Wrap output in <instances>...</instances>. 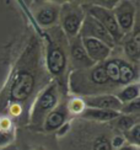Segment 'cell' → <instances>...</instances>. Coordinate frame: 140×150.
Masks as SVG:
<instances>
[{
  "instance_id": "8",
  "label": "cell",
  "mask_w": 140,
  "mask_h": 150,
  "mask_svg": "<svg viewBox=\"0 0 140 150\" xmlns=\"http://www.w3.org/2000/svg\"><path fill=\"white\" fill-rule=\"evenodd\" d=\"M81 43L84 46L85 51L95 64L103 63L107 59H110V55L112 53V48L103 43L102 41L91 38V37H80Z\"/></svg>"
},
{
  "instance_id": "19",
  "label": "cell",
  "mask_w": 140,
  "mask_h": 150,
  "mask_svg": "<svg viewBox=\"0 0 140 150\" xmlns=\"http://www.w3.org/2000/svg\"><path fill=\"white\" fill-rule=\"evenodd\" d=\"M139 116H130V115H119V117L116 120V126L117 128L123 133L128 132L130 128H133L135 124L139 123L138 121Z\"/></svg>"
},
{
  "instance_id": "11",
  "label": "cell",
  "mask_w": 140,
  "mask_h": 150,
  "mask_svg": "<svg viewBox=\"0 0 140 150\" xmlns=\"http://www.w3.org/2000/svg\"><path fill=\"white\" fill-rule=\"evenodd\" d=\"M69 116V108L66 103L58 105L54 110H52L46 116L42 123V129L47 133H52L60 129L65 124Z\"/></svg>"
},
{
  "instance_id": "22",
  "label": "cell",
  "mask_w": 140,
  "mask_h": 150,
  "mask_svg": "<svg viewBox=\"0 0 140 150\" xmlns=\"http://www.w3.org/2000/svg\"><path fill=\"white\" fill-rule=\"evenodd\" d=\"M92 150H113V148H112L111 142L108 140L107 137L102 135V137H98V138H96L93 140Z\"/></svg>"
},
{
  "instance_id": "26",
  "label": "cell",
  "mask_w": 140,
  "mask_h": 150,
  "mask_svg": "<svg viewBox=\"0 0 140 150\" xmlns=\"http://www.w3.org/2000/svg\"><path fill=\"white\" fill-rule=\"evenodd\" d=\"M117 150H139V146H134L132 144H124L123 146H120Z\"/></svg>"
},
{
  "instance_id": "7",
  "label": "cell",
  "mask_w": 140,
  "mask_h": 150,
  "mask_svg": "<svg viewBox=\"0 0 140 150\" xmlns=\"http://www.w3.org/2000/svg\"><path fill=\"white\" fill-rule=\"evenodd\" d=\"M80 37H91V38L102 41L103 43L108 45L111 48L114 47V41L113 38L110 36V33L106 31V28L101 25L96 18H93L92 16L85 14L84 21H82L81 25V30H80Z\"/></svg>"
},
{
  "instance_id": "24",
  "label": "cell",
  "mask_w": 140,
  "mask_h": 150,
  "mask_svg": "<svg viewBox=\"0 0 140 150\" xmlns=\"http://www.w3.org/2000/svg\"><path fill=\"white\" fill-rule=\"evenodd\" d=\"M68 108H69V112H78V113H81V112L85 110V105L82 102V100L76 98V100H73V101L70 102Z\"/></svg>"
},
{
  "instance_id": "20",
  "label": "cell",
  "mask_w": 140,
  "mask_h": 150,
  "mask_svg": "<svg viewBox=\"0 0 140 150\" xmlns=\"http://www.w3.org/2000/svg\"><path fill=\"white\" fill-rule=\"evenodd\" d=\"M123 137L125 142H128V144H132L134 146L140 145V123L135 124L133 128H130L128 132L123 133Z\"/></svg>"
},
{
  "instance_id": "9",
  "label": "cell",
  "mask_w": 140,
  "mask_h": 150,
  "mask_svg": "<svg viewBox=\"0 0 140 150\" xmlns=\"http://www.w3.org/2000/svg\"><path fill=\"white\" fill-rule=\"evenodd\" d=\"M69 58L76 70H87L95 65L93 62L88 58L84 46L81 43L80 36L69 41Z\"/></svg>"
},
{
  "instance_id": "17",
  "label": "cell",
  "mask_w": 140,
  "mask_h": 150,
  "mask_svg": "<svg viewBox=\"0 0 140 150\" xmlns=\"http://www.w3.org/2000/svg\"><path fill=\"white\" fill-rule=\"evenodd\" d=\"M139 95H140V86H139V83L135 81L133 84H129V85H125L122 90L119 92H117L116 97L119 100L120 103H128L133 100H136L139 98Z\"/></svg>"
},
{
  "instance_id": "18",
  "label": "cell",
  "mask_w": 140,
  "mask_h": 150,
  "mask_svg": "<svg viewBox=\"0 0 140 150\" xmlns=\"http://www.w3.org/2000/svg\"><path fill=\"white\" fill-rule=\"evenodd\" d=\"M102 64L108 81L119 85V59H107Z\"/></svg>"
},
{
  "instance_id": "15",
  "label": "cell",
  "mask_w": 140,
  "mask_h": 150,
  "mask_svg": "<svg viewBox=\"0 0 140 150\" xmlns=\"http://www.w3.org/2000/svg\"><path fill=\"white\" fill-rule=\"evenodd\" d=\"M138 79L136 68L127 60L119 59V85H129Z\"/></svg>"
},
{
  "instance_id": "3",
  "label": "cell",
  "mask_w": 140,
  "mask_h": 150,
  "mask_svg": "<svg viewBox=\"0 0 140 150\" xmlns=\"http://www.w3.org/2000/svg\"><path fill=\"white\" fill-rule=\"evenodd\" d=\"M58 101H59V87L55 81H52V83H49L44 87L40 95H38V97L35 100L30 116L31 126L33 127L42 126L46 116L58 106Z\"/></svg>"
},
{
  "instance_id": "1",
  "label": "cell",
  "mask_w": 140,
  "mask_h": 150,
  "mask_svg": "<svg viewBox=\"0 0 140 150\" xmlns=\"http://www.w3.org/2000/svg\"><path fill=\"white\" fill-rule=\"evenodd\" d=\"M37 45L33 43L26 48L12 75L9 102L12 108L21 110V106L31 97L37 81Z\"/></svg>"
},
{
  "instance_id": "12",
  "label": "cell",
  "mask_w": 140,
  "mask_h": 150,
  "mask_svg": "<svg viewBox=\"0 0 140 150\" xmlns=\"http://www.w3.org/2000/svg\"><path fill=\"white\" fill-rule=\"evenodd\" d=\"M60 6L57 4L44 3L35 10V18L41 27H50L59 20Z\"/></svg>"
},
{
  "instance_id": "21",
  "label": "cell",
  "mask_w": 140,
  "mask_h": 150,
  "mask_svg": "<svg viewBox=\"0 0 140 150\" xmlns=\"http://www.w3.org/2000/svg\"><path fill=\"white\" fill-rule=\"evenodd\" d=\"M140 112V100H133L128 103L122 105V110H120V115H130V116H139Z\"/></svg>"
},
{
  "instance_id": "10",
  "label": "cell",
  "mask_w": 140,
  "mask_h": 150,
  "mask_svg": "<svg viewBox=\"0 0 140 150\" xmlns=\"http://www.w3.org/2000/svg\"><path fill=\"white\" fill-rule=\"evenodd\" d=\"M85 108H97V110H107L119 112L122 110V103L116 97V95L111 93H98V95H91L82 98Z\"/></svg>"
},
{
  "instance_id": "5",
  "label": "cell",
  "mask_w": 140,
  "mask_h": 150,
  "mask_svg": "<svg viewBox=\"0 0 140 150\" xmlns=\"http://www.w3.org/2000/svg\"><path fill=\"white\" fill-rule=\"evenodd\" d=\"M82 9H84L85 14L92 16L93 18L102 25V26L106 28V31L110 36L113 38L114 43H119L122 42L124 36L123 33L120 32V30L117 25V21L114 18V15L111 9H107L103 8V6L98 5L97 3H93V4H87V5H82Z\"/></svg>"
},
{
  "instance_id": "25",
  "label": "cell",
  "mask_w": 140,
  "mask_h": 150,
  "mask_svg": "<svg viewBox=\"0 0 140 150\" xmlns=\"http://www.w3.org/2000/svg\"><path fill=\"white\" fill-rule=\"evenodd\" d=\"M124 144H125V139H124L123 134H117L111 139V145H112L113 149H119Z\"/></svg>"
},
{
  "instance_id": "23",
  "label": "cell",
  "mask_w": 140,
  "mask_h": 150,
  "mask_svg": "<svg viewBox=\"0 0 140 150\" xmlns=\"http://www.w3.org/2000/svg\"><path fill=\"white\" fill-rule=\"evenodd\" d=\"M14 138V132L10 127H1L0 128V146H5L6 144Z\"/></svg>"
},
{
  "instance_id": "14",
  "label": "cell",
  "mask_w": 140,
  "mask_h": 150,
  "mask_svg": "<svg viewBox=\"0 0 140 150\" xmlns=\"http://www.w3.org/2000/svg\"><path fill=\"white\" fill-rule=\"evenodd\" d=\"M119 112L107 111V110H97V108H85L81 112V117L86 120L96 121V122H110L114 121L119 117Z\"/></svg>"
},
{
  "instance_id": "2",
  "label": "cell",
  "mask_w": 140,
  "mask_h": 150,
  "mask_svg": "<svg viewBox=\"0 0 140 150\" xmlns=\"http://www.w3.org/2000/svg\"><path fill=\"white\" fill-rule=\"evenodd\" d=\"M46 67L49 74L54 78L58 87L66 92V73L69 65V47L66 37L62 30L52 35L46 32Z\"/></svg>"
},
{
  "instance_id": "6",
  "label": "cell",
  "mask_w": 140,
  "mask_h": 150,
  "mask_svg": "<svg viewBox=\"0 0 140 150\" xmlns=\"http://www.w3.org/2000/svg\"><path fill=\"white\" fill-rule=\"evenodd\" d=\"M112 12L117 25L123 36L132 33L136 22V9L135 5L130 1H117L113 6Z\"/></svg>"
},
{
  "instance_id": "13",
  "label": "cell",
  "mask_w": 140,
  "mask_h": 150,
  "mask_svg": "<svg viewBox=\"0 0 140 150\" xmlns=\"http://www.w3.org/2000/svg\"><path fill=\"white\" fill-rule=\"evenodd\" d=\"M123 49L124 54L128 58L129 63H138L140 59V35H139V26L135 22L134 28L132 33L124 36L123 38Z\"/></svg>"
},
{
  "instance_id": "16",
  "label": "cell",
  "mask_w": 140,
  "mask_h": 150,
  "mask_svg": "<svg viewBox=\"0 0 140 150\" xmlns=\"http://www.w3.org/2000/svg\"><path fill=\"white\" fill-rule=\"evenodd\" d=\"M88 70H90V73L87 75V80H88V83L92 84L93 86H105L110 83L107 79V75H106L102 63L95 64L91 69H88Z\"/></svg>"
},
{
  "instance_id": "4",
  "label": "cell",
  "mask_w": 140,
  "mask_h": 150,
  "mask_svg": "<svg viewBox=\"0 0 140 150\" xmlns=\"http://www.w3.org/2000/svg\"><path fill=\"white\" fill-rule=\"evenodd\" d=\"M85 17V11L82 6L78 4L66 3L60 6L59 20L64 36L68 41H71L79 36L81 25Z\"/></svg>"
}]
</instances>
